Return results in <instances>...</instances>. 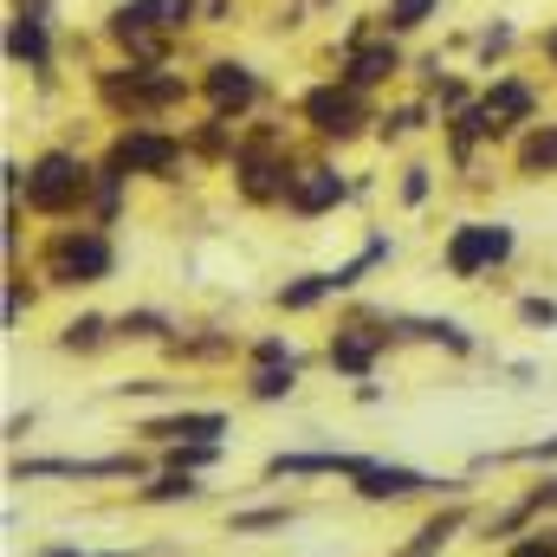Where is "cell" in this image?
<instances>
[{"mask_svg": "<svg viewBox=\"0 0 557 557\" xmlns=\"http://www.w3.org/2000/svg\"><path fill=\"white\" fill-rule=\"evenodd\" d=\"M214 486L201 480V473H175V467H156L149 480H143L137 493H131V506H143V512H162V506H201Z\"/></svg>", "mask_w": 557, "mask_h": 557, "instance_id": "16", "label": "cell"}, {"mask_svg": "<svg viewBox=\"0 0 557 557\" xmlns=\"http://www.w3.org/2000/svg\"><path fill=\"white\" fill-rule=\"evenodd\" d=\"M344 493L357 506H416V499H473V473H421L409 460H370L357 480H344Z\"/></svg>", "mask_w": 557, "mask_h": 557, "instance_id": "1", "label": "cell"}, {"mask_svg": "<svg viewBox=\"0 0 557 557\" xmlns=\"http://www.w3.org/2000/svg\"><path fill=\"white\" fill-rule=\"evenodd\" d=\"M298 111H305V124H311L324 143H350L363 124H370L363 91H357V85H344V78H337V85H311Z\"/></svg>", "mask_w": 557, "mask_h": 557, "instance_id": "10", "label": "cell"}, {"mask_svg": "<svg viewBox=\"0 0 557 557\" xmlns=\"http://www.w3.org/2000/svg\"><path fill=\"white\" fill-rule=\"evenodd\" d=\"M169 337H175V318L156 311V305H137V311L117 318V344H156V350H162Z\"/></svg>", "mask_w": 557, "mask_h": 557, "instance_id": "26", "label": "cell"}, {"mask_svg": "<svg viewBox=\"0 0 557 557\" xmlns=\"http://www.w3.org/2000/svg\"><path fill=\"white\" fill-rule=\"evenodd\" d=\"M227 460V441H175V447H156V467H175V473H214Z\"/></svg>", "mask_w": 557, "mask_h": 557, "instance_id": "23", "label": "cell"}, {"mask_svg": "<svg viewBox=\"0 0 557 557\" xmlns=\"http://www.w3.org/2000/svg\"><path fill=\"white\" fill-rule=\"evenodd\" d=\"M182 156H188V143L175 137V131L131 124V131H117L111 156H104L98 169H111V175H149V182H169V175L182 169Z\"/></svg>", "mask_w": 557, "mask_h": 557, "instance_id": "7", "label": "cell"}, {"mask_svg": "<svg viewBox=\"0 0 557 557\" xmlns=\"http://www.w3.org/2000/svg\"><path fill=\"white\" fill-rule=\"evenodd\" d=\"M33 285H26V273H7V305H0V318H7V331H20V318L33 311Z\"/></svg>", "mask_w": 557, "mask_h": 557, "instance_id": "32", "label": "cell"}, {"mask_svg": "<svg viewBox=\"0 0 557 557\" xmlns=\"http://www.w3.org/2000/svg\"><path fill=\"white\" fill-rule=\"evenodd\" d=\"M428 188H434V169L409 162V169H403V201H409V208H421V201H428Z\"/></svg>", "mask_w": 557, "mask_h": 557, "instance_id": "35", "label": "cell"}, {"mask_svg": "<svg viewBox=\"0 0 557 557\" xmlns=\"http://www.w3.org/2000/svg\"><path fill=\"white\" fill-rule=\"evenodd\" d=\"M389 331H396V344H434L447 357H473L480 350V337L460 318H389Z\"/></svg>", "mask_w": 557, "mask_h": 557, "instance_id": "17", "label": "cell"}, {"mask_svg": "<svg viewBox=\"0 0 557 557\" xmlns=\"http://www.w3.org/2000/svg\"><path fill=\"white\" fill-rule=\"evenodd\" d=\"M117 396H169V383L162 376H131V383H117Z\"/></svg>", "mask_w": 557, "mask_h": 557, "instance_id": "36", "label": "cell"}, {"mask_svg": "<svg viewBox=\"0 0 557 557\" xmlns=\"http://www.w3.org/2000/svg\"><path fill=\"white\" fill-rule=\"evenodd\" d=\"M234 434V416L227 409H195V403H182V409H169V416H143L137 421V441L149 447H175V441H227Z\"/></svg>", "mask_w": 557, "mask_h": 557, "instance_id": "11", "label": "cell"}, {"mask_svg": "<svg viewBox=\"0 0 557 557\" xmlns=\"http://www.w3.org/2000/svg\"><path fill=\"white\" fill-rule=\"evenodd\" d=\"M357 188L331 169V162H298V175H292V188H285V214H298V221H318V214H331V208H344Z\"/></svg>", "mask_w": 557, "mask_h": 557, "instance_id": "13", "label": "cell"}, {"mask_svg": "<svg viewBox=\"0 0 557 557\" xmlns=\"http://www.w3.org/2000/svg\"><path fill=\"white\" fill-rule=\"evenodd\" d=\"M499 557H557V525H532L525 539L499 545Z\"/></svg>", "mask_w": 557, "mask_h": 557, "instance_id": "31", "label": "cell"}, {"mask_svg": "<svg viewBox=\"0 0 557 557\" xmlns=\"http://www.w3.org/2000/svg\"><path fill=\"white\" fill-rule=\"evenodd\" d=\"M519 175H552L557 169V124H532L525 137H519Z\"/></svg>", "mask_w": 557, "mask_h": 557, "instance_id": "27", "label": "cell"}, {"mask_svg": "<svg viewBox=\"0 0 557 557\" xmlns=\"http://www.w3.org/2000/svg\"><path fill=\"white\" fill-rule=\"evenodd\" d=\"M331 298H337V278L331 273H298L273 292V305L285 318H305V311H318V305H331Z\"/></svg>", "mask_w": 557, "mask_h": 557, "instance_id": "22", "label": "cell"}, {"mask_svg": "<svg viewBox=\"0 0 557 557\" xmlns=\"http://www.w3.org/2000/svg\"><path fill=\"white\" fill-rule=\"evenodd\" d=\"M512 253H519V234H512L506 221H460V227L441 240V267H447V278H460V285L499 273Z\"/></svg>", "mask_w": 557, "mask_h": 557, "instance_id": "5", "label": "cell"}, {"mask_svg": "<svg viewBox=\"0 0 557 557\" xmlns=\"http://www.w3.org/2000/svg\"><path fill=\"white\" fill-rule=\"evenodd\" d=\"M434 13H441V0H389V7H383V26H389V33H416Z\"/></svg>", "mask_w": 557, "mask_h": 557, "instance_id": "30", "label": "cell"}, {"mask_svg": "<svg viewBox=\"0 0 557 557\" xmlns=\"http://www.w3.org/2000/svg\"><path fill=\"white\" fill-rule=\"evenodd\" d=\"M117 344V318H104V311H78V318H65V331H59V350L65 357H98V350H111Z\"/></svg>", "mask_w": 557, "mask_h": 557, "instance_id": "21", "label": "cell"}, {"mask_svg": "<svg viewBox=\"0 0 557 557\" xmlns=\"http://www.w3.org/2000/svg\"><path fill=\"white\" fill-rule=\"evenodd\" d=\"M519 324L525 331H557V298H539V292L519 298Z\"/></svg>", "mask_w": 557, "mask_h": 557, "instance_id": "34", "label": "cell"}, {"mask_svg": "<svg viewBox=\"0 0 557 557\" xmlns=\"http://www.w3.org/2000/svg\"><path fill=\"white\" fill-rule=\"evenodd\" d=\"M519 512H525L532 525H545V519H552V512H557V467H552V473H539V480L519 493Z\"/></svg>", "mask_w": 557, "mask_h": 557, "instance_id": "29", "label": "cell"}, {"mask_svg": "<svg viewBox=\"0 0 557 557\" xmlns=\"http://www.w3.org/2000/svg\"><path fill=\"white\" fill-rule=\"evenodd\" d=\"M389 344H396L389 318H383V324H370V318H350V324H337V331H331V344H324V363H331L344 383H370V376H376V363L389 357Z\"/></svg>", "mask_w": 557, "mask_h": 557, "instance_id": "9", "label": "cell"}, {"mask_svg": "<svg viewBox=\"0 0 557 557\" xmlns=\"http://www.w3.org/2000/svg\"><path fill=\"white\" fill-rule=\"evenodd\" d=\"M91 195H98V169H91L85 156L46 149V156L26 162V208H33V214L65 221V214H78V208H91Z\"/></svg>", "mask_w": 557, "mask_h": 557, "instance_id": "3", "label": "cell"}, {"mask_svg": "<svg viewBox=\"0 0 557 557\" xmlns=\"http://www.w3.org/2000/svg\"><path fill=\"white\" fill-rule=\"evenodd\" d=\"M298 519H305V506L267 499V506H234V512L221 519V532H227V539H267V532H292Z\"/></svg>", "mask_w": 557, "mask_h": 557, "instance_id": "19", "label": "cell"}, {"mask_svg": "<svg viewBox=\"0 0 557 557\" xmlns=\"http://www.w3.org/2000/svg\"><path fill=\"white\" fill-rule=\"evenodd\" d=\"M156 460L143 454H13L7 486H39V480H72V486H117V480H149Z\"/></svg>", "mask_w": 557, "mask_h": 557, "instance_id": "2", "label": "cell"}, {"mask_svg": "<svg viewBox=\"0 0 557 557\" xmlns=\"http://www.w3.org/2000/svg\"><path fill=\"white\" fill-rule=\"evenodd\" d=\"M298 376H305V363H260V370H247V403H292L298 396Z\"/></svg>", "mask_w": 557, "mask_h": 557, "instance_id": "24", "label": "cell"}, {"mask_svg": "<svg viewBox=\"0 0 557 557\" xmlns=\"http://www.w3.org/2000/svg\"><path fill=\"white\" fill-rule=\"evenodd\" d=\"M240 357H247V370H260V363H305V350H298L285 331H267V337H253Z\"/></svg>", "mask_w": 557, "mask_h": 557, "instance_id": "28", "label": "cell"}, {"mask_svg": "<svg viewBox=\"0 0 557 557\" xmlns=\"http://www.w3.org/2000/svg\"><path fill=\"white\" fill-rule=\"evenodd\" d=\"M460 532H480V499H434V512L403 539L409 557H447V545H460Z\"/></svg>", "mask_w": 557, "mask_h": 557, "instance_id": "12", "label": "cell"}, {"mask_svg": "<svg viewBox=\"0 0 557 557\" xmlns=\"http://www.w3.org/2000/svg\"><path fill=\"white\" fill-rule=\"evenodd\" d=\"M396 72H403V52H396V39L357 46V52L344 59V85H357V91H376V85H389Z\"/></svg>", "mask_w": 557, "mask_h": 557, "instance_id": "20", "label": "cell"}, {"mask_svg": "<svg viewBox=\"0 0 557 557\" xmlns=\"http://www.w3.org/2000/svg\"><path fill=\"white\" fill-rule=\"evenodd\" d=\"M389 253H396V240H389V234H370V240H363V247H357V253H350L344 267H331V278H337V298H344V292H357V285L376 273V267H383Z\"/></svg>", "mask_w": 557, "mask_h": 557, "instance_id": "25", "label": "cell"}, {"mask_svg": "<svg viewBox=\"0 0 557 557\" xmlns=\"http://www.w3.org/2000/svg\"><path fill=\"white\" fill-rule=\"evenodd\" d=\"M545 59H552V65H557V26H552V33H545Z\"/></svg>", "mask_w": 557, "mask_h": 557, "instance_id": "39", "label": "cell"}, {"mask_svg": "<svg viewBox=\"0 0 557 557\" xmlns=\"http://www.w3.org/2000/svg\"><path fill=\"white\" fill-rule=\"evenodd\" d=\"M26 557H156V545H111V552H91V545H39Z\"/></svg>", "mask_w": 557, "mask_h": 557, "instance_id": "33", "label": "cell"}, {"mask_svg": "<svg viewBox=\"0 0 557 557\" xmlns=\"http://www.w3.org/2000/svg\"><path fill=\"white\" fill-rule=\"evenodd\" d=\"M201 98L214 104V117H247L253 104H260V72L253 65H240V59H214L208 72H201Z\"/></svg>", "mask_w": 557, "mask_h": 557, "instance_id": "14", "label": "cell"}, {"mask_svg": "<svg viewBox=\"0 0 557 557\" xmlns=\"http://www.w3.org/2000/svg\"><path fill=\"white\" fill-rule=\"evenodd\" d=\"M480 111H486V143H493V137H512L519 124H532L539 91H532L525 78H493V85H486V98H480Z\"/></svg>", "mask_w": 557, "mask_h": 557, "instance_id": "15", "label": "cell"}, {"mask_svg": "<svg viewBox=\"0 0 557 557\" xmlns=\"http://www.w3.org/2000/svg\"><path fill=\"white\" fill-rule=\"evenodd\" d=\"M350 403H357V409H376V403H383V389H376V383H357V389H350Z\"/></svg>", "mask_w": 557, "mask_h": 557, "instance_id": "37", "label": "cell"}, {"mask_svg": "<svg viewBox=\"0 0 557 557\" xmlns=\"http://www.w3.org/2000/svg\"><path fill=\"white\" fill-rule=\"evenodd\" d=\"M39 273L46 285H65V292H91L117 273V240L104 227H59L39 253Z\"/></svg>", "mask_w": 557, "mask_h": 557, "instance_id": "4", "label": "cell"}, {"mask_svg": "<svg viewBox=\"0 0 557 557\" xmlns=\"http://www.w3.org/2000/svg\"><path fill=\"white\" fill-rule=\"evenodd\" d=\"M376 454H357V447H278L260 460V486H278V480H357Z\"/></svg>", "mask_w": 557, "mask_h": 557, "instance_id": "8", "label": "cell"}, {"mask_svg": "<svg viewBox=\"0 0 557 557\" xmlns=\"http://www.w3.org/2000/svg\"><path fill=\"white\" fill-rule=\"evenodd\" d=\"M7 59L26 65V72H46V65H52V39H46V20H39V0H26V7L7 20Z\"/></svg>", "mask_w": 557, "mask_h": 557, "instance_id": "18", "label": "cell"}, {"mask_svg": "<svg viewBox=\"0 0 557 557\" xmlns=\"http://www.w3.org/2000/svg\"><path fill=\"white\" fill-rule=\"evenodd\" d=\"M33 421H39L33 409H26V416H13V421H7V441H26V434H33Z\"/></svg>", "mask_w": 557, "mask_h": 557, "instance_id": "38", "label": "cell"}, {"mask_svg": "<svg viewBox=\"0 0 557 557\" xmlns=\"http://www.w3.org/2000/svg\"><path fill=\"white\" fill-rule=\"evenodd\" d=\"M98 98H104L111 111H131V124H149L156 111L182 104L188 85H182L175 72H162V65H117V72L98 78Z\"/></svg>", "mask_w": 557, "mask_h": 557, "instance_id": "6", "label": "cell"}]
</instances>
